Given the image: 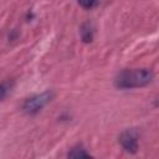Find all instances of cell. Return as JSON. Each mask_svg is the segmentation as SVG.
Instances as JSON below:
<instances>
[{"label": "cell", "instance_id": "obj_1", "mask_svg": "<svg viewBox=\"0 0 159 159\" xmlns=\"http://www.w3.org/2000/svg\"><path fill=\"white\" fill-rule=\"evenodd\" d=\"M154 78V73L148 68H132L120 71L116 80L114 86L120 89H132L140 88L149 84Z\"/></svg>", "mask_w": 159, "mask_h": 159}, {"label": "cell", "instance_id": "obj_2", "mask_svg": "<svg viewBox=\"0 0 159 159\" xmlns=\"http://www.w3.org/2000/svg\"><path fill=\"white\" fill-rule=\"evenodd\" d=\"M52 92L51 91H45L42 93L31 96L30 98H27L24 104H22V111L29 113V114H35L39 111H41L52 98Z\"/></svg>", "mask_w": 159, "mask_h": 159}, {"label": "cell", "instance_id": "obj_3", "mask_svg": "<svg viewBox=\"0 0 159 159\" xmlns=\"http://www.w3.org/2000/svg\"><path fill=\"white\" fill-rule=\"evenodd\" d=\"M119 142L127 152L135 153L138 149V133L133 129H127L119 135Z\"/></svg>", "mask_w": 159, "mask_h": 159}, {"label": "cell", "instance_id": "obj_4", "mask_svg": "<svg viewBox=\"0 0 159 159\" xmlns=\"http://www.w3.org/2000/svg\"><path fill=\"white\" fill-rule=\"evenodd\" d=\"M67 159H94L84 148L82 147H75L70 150Z\"/></svg>", "mask_w": 159, "mask_h": 159}, {"label": "cell", "instance_id": "obj_5", "mask_svg": "<svg viewBox=\"0 0 159 159\" xmlns=\"http://www.w3.org/2000/svg\"><path fill=\"white\" fill-rule=\"evenodd\" d=\"M81 36H82V40L84 42H91L92 41V39H93V30H92V26L88 22L82 26Z\"/></svg>", "mask_w": 159, "mask_h": 159}, {"label": "cell", "instance_id": "obj_6", "mask_svg": "<svg viewBox=\"0 0 159 159\" xmlns=\"http://www.w3.org/2000/svg\"><path fill=\"white\" fill-rule=\"evenodd\" d=\"M10 88H11V84H10L9 82H2V84H1V88H0L1 98H5V96H6V92H7Z\"/></svg>", "mask_w": 159, "mask_h": 159}, {"label": "cell", "instance_id": "obj_7", "mask_svg": "<svg viewBox=\"0 0 159 159\" xmlns=\"http://www.w3.org/2000/svg\"><path fill=\"white\" fill-rule=\"evenodd\" d=\"M81 6H83V7H86V9H91V7H93V6H96L98 2H96V1H81V2H78Z\"/></svg>", "mask_w": 159, "mask_h": 159}]
</instances>
